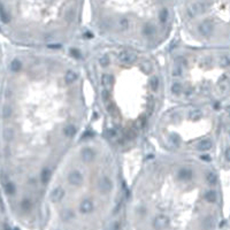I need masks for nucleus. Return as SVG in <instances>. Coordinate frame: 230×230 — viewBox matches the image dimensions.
Listing matches in <instances>:
<instances>
[{
  "mask_svg": "<svg viewBox=\"0 0 230 230\" xmlns=\"http://www.w3.org/2000/svg\"><path fill=\"white\" fill-rule=\"evenodd\" d=\"M206 9H207V4L205 1H197L188 7V14L190 17H196L203 14Z\"/></svg>",
  "mask_w": 230,
  "mask_h": 230,
  "instance_id": "nucleus-1",
  "label": "nucleus"
},
{
  "mask_svg": "<svg viewBox=\"0 0 230 230\" xmlns=\"http://www.w3.org/2000/svg\"><path fill=\"white\" fill-rule=\"evenodd\" d=\"M214 30V23L212 20H205L198 26V31L200 32V35H203L204 37H208L211 36L212 32Z\"/></svg>",
  "mask_w": 230,
  "mask_h": 230,
  "instance_id": "nucleus-2",
  "label": "nucleus"
},
{
  "mask_svg": "<svg viewBox=\"0 0 230 230\" xmlns=\"http://www.w3.org/2000/svg\"><path fill=\"white\" fill-rule=\"evenodd\" d=\"M119 60L124 64H131L137 60V55L129 51H122L119 54Z\"/></svg>",
  "mask_w": 230,
  "mask_h": 230,
  "instance_id": "nucleus-3",
  "label": "nucleus"
},
{
  "mask_svg": "<svg viewBox=\"0 0 230 230\" xmlns=\"http://www.w3.org/2000/svg\"><path fill=\"white\" fill-rule=\"evenodd\" d=\"M98 189L99 191L102 193H108L113 189V183H112V181H110L108 177H106V176H104V177H101L100 180H99L98 182Z\"/></svg>",
  "mask_w": 230,
  "mask_h": 230,
  "instance_id": "nucleus-4",
  "label": "nucleus"
},
{
  "mask_svg": "<svg viewBox=\"0 0 230 230\" xmlns=\"http://www.w3.org/2000/svg\"><path fill=\"white\" fill-rule=\"evenodd\" d=\"M68 182L69 184L79 186L83 182V175L79 173L78 170H73L72 173L68 175Z\"/></svg>",
  "mask_w": 230,
  "mask_h": 230,
  "instance_id": "nucleus-5",
  "label": "nucleus"
},
{
  "mask_svg": "<svg viewBox=\"0 0 230 230\" xmlns=\"http://www.w3.org/2000/svg\"><path fill=\"white\" fill-rule=\"evenodd\" d=\"M169 224V219L166 215H158L154 220H153V227L158 228V229H162Z\"/></svg>",
  "mask_w": 230,
  "mask_h": 230,
  "instance_id": "nucleus-6",
  "label": "nucleus"
},
{
  "mask_svg": "<svg viewBox=\"0 0 230 230\" xmlns=\"http://www.w3.org/2000/svg\"><path fill=\"white\" fill-rule=\"evenodd\" d=\"M64 197V190L61 186H57L52 190V192L49 195V198L53 203H59L61 201V199Z\"/></svg>",
  "mask_w": 230,
  "mask_h": 230,
  "instance_id": "nucleus-7",
  "label": "nucleus"
},
{
  "mask_svg": "<svg viewBox=\"0 0 230 230\" xmlns=\"http://www.w3.org/2000/svg\"><path fill=\"white\" fill-rule=\"evenodd\" d=\"M94 157H96V152L90 147H85L81 152V158L84 162H91L94 159Z\"/></svg>",
  "mask_w": 230,
  "mask_h": 230,
  "instance_id": "nucleus-8",
  "label": "nucleus"
},
{
  "mask_svg": "<svg viewBox=\"0 0 230 230\" xmlns=\"http://www.w3.org/2000/svg\"><path fill=\"white\" fill-rule=\"evenodd\" d=\"M92 209H93V203L89 199L83 200L81 203V205H79V211L83 214H89V213L92 212Z\"/></svg>",
  "mask_w": 230,
  "mask_h": 230,
  "instance_id": "nucleus-9",
  "label": "nucleus"
},
{
  "mask_svg": "<svg viewBox=\"0 0 230 230\" xmlns=\"http://www.w3.org/2000/svg\"><path fill=\"white\" fill-rule=\"evenodd\" d=\"M177 176L181 181H189V180L192 178L193 171L191 169H189V168H182V169H180V171H178Z\"/></svg>",
  "mask_w": 230,
  "mask_h": 230,
  "instance_id": "nucleus-10",
  "label": "nucleus"
},
{
  "mask_svg": "<svg viewBox=\"0 0 230 230\" xmlns=\"http://www.w3.org/2000/svg\"><path fill=\"white\" fill-rule=\"evenodd\" d=\"M212 146H213L212 140L203 139L198 143V145H197V150H199V151H208V150H211L212 148Z\"/></svg>",
  "mask_w": 230,
  "mask_h": 230,
  "instance_id": "nucleus-11",
  "label": "nucleus"
},
{
  "mask_svg": "<svg viewBox=\"0 0 230 230\" xmlns=\"http://www.w3.org/2000/svg\"><path fill=\"white\" fill-rule=\"evenodd\" d=\"M101 84L105 87H110L114 84V77L110 74H104L101 76Z\"/></svg>",
  "mask_w": 230,
  "mask_h": 230,
  "instance_id": "nucleus-12",
  "label": "nucleus"
},
{
  "mask_svg": "<svg viewBox=\"0 0 230 230\" xmlns=\"http://www.w3.org/2000/svg\"><path fill=\"white\" fill-rule=\"evenodd\" d=\"M201 116H203V112H201V110H199V108H193V110H191L189 112V119L192 121L200 120Z\"/></svg>",
  "mask_w": 230,
  "mask_h": 230,
  "instance_id": "nucleus-13",
  "label": "nucleus"
},
{
  "mask_svg": "<svg viewBox=\"0 0 230 230\" xmlns=\"http://www.w3.org/2000/svg\"><path fill=\"white\" fill-rule=\"evenodd\" d=\"M51 176H52V171L49 168H44L42 170V174H40V180H42L43 184H46L49 183V180H51Z\"/></svg>",
  "mask_w": 230,
  "mask_h": 230,
  "instance_id": "nucleus-14",
  "label": "nucleus"
},
{
  "mask_svg": "<svg viewBox=\"0 0 230 230\" xmlns=\"http://www.w3.org/2000/svg\"><path fill=\"white\" fill-rule=\"evenodd\" d=\"M4 190L6 195L8 196H13V195H15L16 192V186L14 183H12V182H6L4 184Z\"/></svg>",
  "mask_w": 230,
  "mask_h": 230,
  "instance_id": "nucleus-15",
  "label": "nucleus"
},
{
  "mask_svg": "<svg viewBox=\"0 0 230 230\" xmlns=\"http://www.w3.org/2000/svg\"><path fill=\"white\" fill-rule=\"evenodd\" d=\"M155 34V26H152L151 23H147L145 24L143 28V35L144 36H146V37H151L153 35Z\"/></svg>",
  "mask_w": 230,
  "mask_h": 230,
  "instance_id": "nucleus-16",
  "label": "nucleus"
},
{
  "mask_svg": "<svg viewBox=\"0 0 230 230\" xmlns=\"http://www.w3.org/2000/svg\"><path fill=\"white\" fill-rule=\"evenodd\" d=\"M77 79V74L73 70H68L64 75V82L67 84H73Z\"/></svg>",
  "mask_w": 230,
  "mask_h": 230,
  "instance_id": "nucleus-17",
  "label": "nucleus"
},
{
  "mask_svg": "<svg viewBox=\"0 0 230 230\" xmlns=\"http://www.w3.org/2000/svg\"><path fill=\"white\" fill-rule=\"evenodd\" d=\"M9 68H11L12 72H14V73L20 72V70H21V68H22V62H21L19 59H14V60L11 62Z\"/></svg>",
  "mask_w": 230,
  "mask_h": 230,
  "instance_id": "nucleus-18",
  "label": "nucleus"
},
{
  "mask_svg": "<svg viewBox=\"0 0 230 230\" xmlns=\"http://www.w3.org/2000/svg\"><path fill=\"white\" fill-rule=\"evenodd\" d=\"M63 134L67 137H74L76 134V128L73 124H68L66 125L63 128Z\"/></svg>",
  "mask_w": 230,
  "mask_h": 230,
  "instance_id": "nucleus-19",
  "label": "nucleus"
},
{
  "mask_svg": "<svg viewBox=\"0 0 230 230\" xmlns=\"http://www.w3.org/2000/svg\"><path fill=\"white\" fill-rule=\"evenodd\" d=\"M206 181H207V183L209 185H215L216 182H218V176L214 173L209 171V173L206 174Z\"/></svg>",
  "mask_w": 230,
  "mask_h": 230,
  "instance_id": "nucleus-20",
  "label": "nucleus"
},
{
  "mask_svg": "<svg viewBox=\"0 0 230 230\" xmlns=\"http://www.w3.org/2000/svg\"><path fill=\"white\" fill-rule=\"evenodd\" d=\"M168 16H169V13H168V9L167 8H162L160 13H159V20L161 23H166L167 20H168Z\"/></svg>",
  "mask_w": 230,
  "mask_h": 230,
  "instance_id": "nucleus-21",
  "label": "nucleus"
},
{
  "mask_svg": "<svg viewBox=\"0 0 230 230\" xmlns=\"http://www.w3.org/2000/svg\"><path fill=\"white\" fill-rule=\"evenodd\" d=\"M182 90H183V87H182L181 83H178V82L173 83V85H171V93L178 96V94L182 93Z\"/></svg>",
  "mask_w": 230,
  "mask_h": 230,
  "instance_id": "nucleus-22",
  "label": "nucleus"
},
{
  "mask_svg": "<svg viewBox=\"0 0 230 230\" xmlns=\"http://www.w3.org/2000/svg\"><path fill=\"white\" fill-rule=\"evenodd\" d=\"M205 199L207 200L208 203H215L216 201V192L215 191H207L205 193Z\"/></svg>",
  "mask_w": 230,
  "mask_h": 230,
  "instance_id": "nucleus-23",
  "label": "nucleus"
},
{
  "mask_svg": "<svg viewBox=\"0 0 230 230\" xmlns=\"http://www.w3.org/2000/svg\"><path fill=\"white\" fill-rule=\"evenodd\" d=\"M0 15H1V21H2V23H8L9 21H11V16H9V14L6 12V9H5L4 6H1Z\"/></svg>",
  "mask_w": 230,
  "mask_h": 230,
  "instance_id": "nucleus-24",
  "label": "nucleus"
},
{
  "mask_svg": "<svg viewBox=\"0 0 230 230\" xmlns=\"http://www.w3.org/2000/svg\"><path fill=\"white\" fill-rule=\"evenodd\" d=\"M21 207L24 212H29L32 207V204H31V201L29 199H24L22 200V203H21Z\"/></svg>",
  "mask_w": 230,
  "mask_h": 230,
  "instance_id": "nucleus-25",
  "label": "nucleus"
},
{
  "mask_svg": "<svg viewBox=\"0 0 230 230\" xmlns=\"http://www.w3.org/2000/svg\"><path fill=\"white\" fill-rule=\"evenodd\" d=\"M150 87L153 91H157L159 87V78L157 76H153L151 79H150Z\"/></svg>",
  "mask_w": 230,
  "mask_h": 230,
  "instance_id": "nucleus-26",
  "label": "nucleus"
},
{
  "mask_svg": "<svg viewBox=\"0 0 230 230\" xmlns=\"http://www.w3.org/2000/svg\"><path fill=\"white\" fill-rule=\"evenodd\" d=\"M169 143L171 144V146L177 147L178 144H180V137L177 135H170L169 137Z\"/></svg>",
  "mask_w": 230,
  "mask_h": 230,
  "instance_id": "nucleus-27",
  "label": "nucleus"
},
{
  "mask_svg": "<svg viewBox=\"0 0 230 230\" xmlns=\"http://www.w3.org/2000/svg\"><path fill=\"white\" fill-rule=\"evenodd\" d=\"M110 63V60L107 55H102V57H100V59H99V64H100V66H102V67H107Z\"/></svg>",
  "mask_w": 230,
  "mask_h": 230,
  "instance_id": "nucleus-28",
  "label": "nucleus"
},
{
  "mask_svg": "<svg viewBox=\"0 0 230 230\" xmlns=\"http://www.w3.org/2000/svg\"><path fill=\"white\" fill-rule=\"evenodd\" d=\"M13 137H14V132H13L12 129H6L4 131V139L12 140L13 139Z\"/></svg>",
  "mask_w": 230,
  "mask_h": 230,
  "instance_id": "nucleus-29",
  "label": "nucleus"
},
{
  "mask_svg": "<svg viewBox=\"0 0 230 230\" xmlns=\"http://www.w3.org/2000/svg\"><path fill=\"white\" fill-rule=\"evenodd\" d=\"M12 115V108L9 106H4L2 107V117L4 119H8Z\"/></svg>",
  "mask_w": 230,
  "mask_h": 230,
  "instance_id": "nucleus-30",
  "label": "nucleus"
},
{
  "mask_svg": "<svg viewBox=\"0 0 230 230\" xmlns=\"http://www.w3.org/2000/svg\"><path fill=\"white\" fill-rule=\"evenodd\" d=\"M101 99L105 104H108V102H110V92H108V90H106L105 89V90L101 91Z\"/></svg>",
  "mask_w": 230,
  "mask_h": 230,
  "instance_id": "nucleus-31",
  "label": "nucleus"
},
{
  "mask_svg": "<svg viewBox=\"0 0 230 230\" xmlns=\"http://www.w3.org/2000/svg\"><path fill=\"white\" fill-rule=\"evenodd\" d=\"M106 136L108 137L110 139H113V138H115V137L117 136V131L116 130H114V129H108L107 132H106Z\"/></svg>",
  "mask_w": 230,
  "mask_h": 230,
  "instance_id": "nucleus-32",
  "label": "nucleus"
},
{
  "mask_svg": "<svg viewBox=\"0 0 230 230\" xmlns=\"http://www.w3.org/2000/svg\"><path fill=\"white\" fill-rule=\"evenodd\" d=\"M214 220H213V218H211V216H208L207 219L205 220V222H204V227L205 228H213V224H214Z\"/></svg>",
  "mask_w": 230,
  "mask_h": 230,
  "instance_id": "nucleus-33",
  "label": "nucleus"
},
{
  "mask_svg": "<svg viewBox=\"0 0 230 230\" xmlns=\"http://www.w3.org/2000/svg\"><path fill=\"white\" fill-rule=\"evenodd\" d=\"M219 89L221 91H227V89H228V83L226 82V78H222L221 81L219 82Z\"/></svg>",
  "mask_w": 230,
  "mask_h": 230,
  "instance_id": "nucleus-34",
  "label": "nucleus"
},
{
  "mask_svg": "<svg viewBox=\"0 0 230 230\" xmlns=\"http://www.w3.org/2000/svg\"><path fill=\"white\" fill-rule=\"evenodd\" d=\"M200 64H201V66H204V67H208V66H211V64H212V58H209V57L204 58L203 60L200 61Z\"/></svg>",
  "mask_w": 230,
  "mask_h": 230,
  "instance_id": "nucleus-35",
  "label": "nucleus"
},
{
  "mask_svg": "<svg viewBox=\"0 0 230 230\" xmlns=\"http://www.w3.org/2000/svg\"><path fill=\"white\" fill-rule=\"evenodd\" d=\"M142 68H143V70L145 73H147V74H150V73L152 72V66L148 62H143V64H142Z\"/></svg>",
  "mask_w": 230,
  "mask_h": 230,
  "instance_id": "nucleus-36",
  "label": "nucleus"
},
{
  "mask_svg": "<svg viewBox=\"0 0 230 230\" xmlns=\"http://www.w3.org/2000/svg\"><path fill=\"white\" fill-rule=\"evenodd\" d=\"M107 110H108V113L113 114V115L116 113V107H115L113 102L110 101V104H107Z\"/></svg>",
  "mask_w": 230,
  "mask_h": 230,
  "instance_id": "nucleus-37",
  "label": "nucleus"
},
{
  "mask_svg": "<svg viewBox=\"0 0 230 230\" xmlns=\"http://www.w3.org/2000/svg\"><path fill=\"white\" fill-rule=\"evenodd\" d=\"M220 64L222 66V67H227V66H229L230 63V60L228 59V57H222L221 59H220Z\"/></svg>",
  "mask_w": 230,
  "mask_h": 230,
  "instance_id": "nucleus-38",
  "label": "nucleus"
},
{
  "mask_svg": "<svg viewBox=\"0 0 230 230\" xmlns=\"http://www.w3.org/2000/svg\"><path fill=\"white\" fill-rule=\"evenodd\" d=\"M70 54H72L74 58H76V59L82 58V54H81V52H79L77 49H70Z\"/></svg>",
  "mask_w": 230,
  "mask_h": 230,
  "instance_id": "nucleus-39",
  "label": "nucleus"
},
{
  "mask_svg": "<svg viewBox=\"0 0 230 230\" xmlns=\"http://www.w3.org/2000/svg\"><path fill=\"white\" fill-rule=\"evenodd\" d=\"M120 24H121V28L124 30V29H128V26H129V20L127 19H122L120 21Z\"/></svg>",
  "mask_w": 230,
  "mask_h": 230,
  "instance_id": "nucleus-40",
  "label": "nucleus"
},
{
  "mask_svg": "<svg viewBox=\"0 0 230 230\" xmlns=\"http://www.w3.org/2000/svg\"><path fill=\"white\" fill-rule=\"evenodd\" d=\"M181 74H182L181 66H176V67L173 69V76H180Z\"/></svg>",
  "mask_w": 230,
  "mask_h": 230,
  "instance_id": "nucleus-41",
  "label": "nucleus"
},
{
  "mask_svg": "<svg viewBox=\"0 0 230 230\" xmlns=\"http://www.w3.org/2000/svg\"><path fill=\"white\" fill-rule=\"evenodd\" d=\"M224 157H226L227 161H230V147H228L226 150V153H224Z\"/></svg>",
  "mask_w": 230,
  "mask_h": 230,
  "instance_id": "nucleus-42",
  "label": "nucleus"
},
{
  "mask_svg": "<svg viewBox=\"0 0 230 230\" xmlns=\"http://www.w3.org/2000/svg\"><path fill=\"white\" fill-rule=\"evenodd\" d=\"M177 62L180 64H181V66H183V64H184V66H186V60H185V59H183V58H178L177 59Z\"/></svg>",
  "mask_w": 230,
  "mask_h": 230,
  "instance_id": "nucleus-43",
  "label": "nucleus"
},
{
  "mask_svg": "<svg viewBox=\"0 0 230 230\" xmlns=\"http://www.w3.org/2000/svg\"><path fill=\"white\" fill-rule=\"evenodd\" d=\"M200 159H201V160H204V161H211V157H209V155H207V154L201 155V157H200Z\"/></svg>",
  "mask_w": 230,
  "mask_h": 230,
  "instance_id": "nucleus-44",
  "label": "nucleus"
},
{
  "mask_svg": "<svg viewBox=\"0 0 230 230\" xmlns=\"http://www.w3.org/2000/svg\"><path fill=\"white\" fill-rule=\"evenodd\" d=\"M84 37L89 39V38H92V37H93V35L91 34V32H85V34H84Z\"/></svg>",
  "mask_w": 230,
  "mask_h": 230,
  "instance_id": "nucleus-45",
  "label": "nucleus"
},
{
  "mask_svg": "<svg viewBox=\"0 0 230 230\" xmlns=\"http://www.w3.org/2000/svg\"><path fill=\"white\" fill-rule=\"evenodd\" d=\"M49 49H60V45H49Z\"/></svg>",
  "mask_w": 230,
  "mask_h": 230,
  "instance_id": "nucleus-46",
  "label": "nucleus"
}]
</instances>
